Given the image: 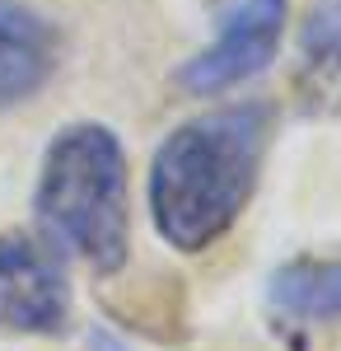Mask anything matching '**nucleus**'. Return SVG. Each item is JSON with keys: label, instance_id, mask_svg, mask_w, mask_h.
I'll return each instance as SVG.
<instances>
[{"label": "nucleus", "instance_id": "1", "mask_svg": "<svg viewBox=\"0 0 341 351\" xmlns=\"http://www.w3.org/2000/svg\"><path fill=\"white\" fill-rule=\"evenodd\" d=\"M266 104H225L178 122L150 160V220L178 253H206L238 225L262 178Z\"/></svg>", "mask_w": 341, "mask_h": 351}, {"label": "nucleus", "instance_id": "2", "mask_svg": "<svg viewBox=\"0 0 341 351\" xmlns=\"http://www.w3.org/2000/svg\"><path fill=\"white\" fill-rule=\"evenodd\" d=\"M33 216L56 253L79 258L89 271L112 276L131 253L127 211V150L103 122H71L47 141Z\"/></svg>", "mask_w": 341, "mask_h": 351}, {"label": "nucleus", "instance_id": "3", "mask_svg": "<svg viewBox=\"0 0 341 351\" xmlns=\"http://www.w3.org/2000/svg\"><path fill=\"white\" fill-rule=\"evenodd\" d=\"M286 24L290 0H225L215 10L210 43L178 71V84L197 99H215L248 84L276 61Z\"/></svg>", "mask_w": 341, "mask_h": 351}, {"label": "nucleus", "instance_id": "4", "mask_svg": "<svg viewBox=\"0 0 341 351\" xmlns=\"http://www.w3.org/2000/svg\"><path fill=\"white\" fill-rule=\"evenodd\" d=\"M71 319V281L61 253L38 234H0V332L56 337Z\"/></svg>", "mask_w": 341, "mask_h": 351}, {"label": "nucleus", "instance_id": "5", "mask_svg": "<svg viewBox=\"0 0 341 351\" xmlns=\"http://www.w3.org/2000/svg\"><path fill=\"white\" fill-rule=\"evenodd\" d=\"M61 66V28L33 0H0V112L42 94Z\"/></svg>", "mask_w": 341, "mask_h": 351}, {"label": "nucleus", "instance_id": "6", "mask_svg": "<svg viewBox=\"0 0 341 351\" xmlns=\"http://www.w3.org/2000/svg\"><path fill=\"white\" fill-rule=\"evenodd\" d=\"M266 300L294 324H337L341 319V258H294L271 271Z\"/></svg>", "mask_w": 341, "mask_h": 351}, {"label": "nucleus", "instance_id": "7", "mask_svg": "<svg viewBox=\"0 0 341 351\" xmlns=\"http://www.w3.org/2000/svg\"><path fill=\"white\" fill-rule=\"evenodd\" d=\"M304 80L323 94H341V0H314L299 28Z\"/></svg>", "mask_w": 341, "mask_h": 351}, {"label": "nucleus", "instance_id": "8", "mask_svg": "<svg viewBox=\"0 0 341 351\" xmlns=\"http://www.w3.org/2000/svg\"><path fill=\"white\" fill-rule=\"evenodd\" d=\"M89 351H131V347H127L122 337H112V332H103V328H99V332L89 337Z\"/></svg>", "mask_w": 341, "mask_h": 351}]
</instances>
